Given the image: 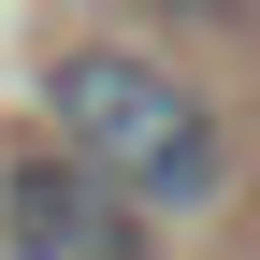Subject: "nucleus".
<instances>
[{
  "label": "nucleus",
  "mask_w": 260,
  "mask_h": 260,
  "mask_svg": "<svg viewBox=\"0 0 260 260\" xmlns=\"http://www.w3.org/2000/svg\"><path fill=\"white\" fill-rule=\"evenodd\" d=\"M159 15H203V29H232V15H260V0H159Z\"/></svg>",
  "instance_id": "nucleus-3"
},
{
  "label": "nucleus",
  "mask_w": 260,
  "mask_h": 260,
  "mask_svg": "<svg viewBox=\"0 0 260 260\" xmlns=\"http://www.w3.org/2000/svg\"><path fill=\"white\" fill-rule=\"evenodd\" d=\"M0 246H15V260H145V217H130L87 159L29 145L15 174H0Z\"/></svg>",
  "instance_id": "nucleus-2"
},
{
  "label": "nucleus",
  "mask_w": 260,
  "mask_h": 260,
  "mask_svg": "<svg viewBox=\"0 0 260 260\" xmlns=\"http://www.w3.org/2000/svg\"><path fill=\"white\" fill-rule=\"evenodd\" d=\"M44 116H58V159H87L130 217H159V203L188 217V203L232 188V130H217V102L174 87L159 58H130V44H73V58L44 73Z\"/></svg>",
  "instance_id": "nucleus-1"
}]
</instances>
